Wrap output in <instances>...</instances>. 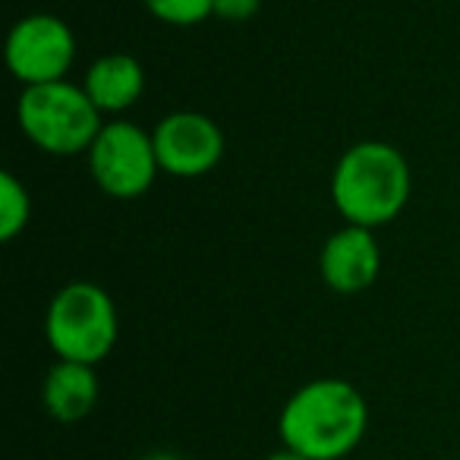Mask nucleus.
I'll return each mask as SVG.
<instances>
[{"mask_svg": "<svg viewBox=\"0 0 460 460\" xmlns=\"http://www.w3.org/2000/svg\"><path fill=\"white\" fill-rule=\"evenodd\" d=\"M117 306L104 288L73 281L54 294L45 315V338L58 359L98 366L117 344Z\"/></svg>", "mask_w": 460, "mask_h": 460, "instance_id": "obj_3", "label": "nucleus"}, {"mask_svg": "<svg viewBox=\"0 0 460 460\" xmlns=\"http://www.w3.org/2000/svg\"><path fill=\"white\" fill-rule=\"evenodd\" d=\"M76 60V35L60 16L32 13L7 35V66L26 89L60 83Z\"/></svg>", "mask_w": 460, "mask_h": 460, "instance_id": "obj_6", "label": "nucleus"}, {"mask_svg": "<svg viewBox=\"0 0 460 460\" xmlns=\"http://www.w3.org/2000/svg\"><path fill=\"white\" fill-rule=\"evenodd\" d=\"M369 429V403L344 378H315L288 397L278 416L284 447L306 460H344Z\"/></svg>", "mask_w": 460, "mask_h": 460, "instance_id": "obj_1", "label": "nucleus"}, {"mask_svg": "<svg viewBox=\"0 0 460 460\" xmlns=\"http://www.w3.org/2000/svg\"><path fill=\"white\" fill-rule=\"evenodd\" d=\"M378 269H382V252H378V240L369 227L347 224L322 246L319 271L322 281L334 294H359V290L372 288Z\"/></svg>", "mask_w": 460, "mask_h": 460, "instance_id": "obj_8", "label": "nucleus"}, {"mask_svg": "<svg viewBox=\"0 0 460 460\" xmlns=\"http://www.w3.org/2000/svg\"><path fill=\"white\" fill-rule=\"evenodd\" d=\"M98 394H102V385H98L95 366L66 363V359H58V366H51L41 385L45 413L66 426L85 420L95 410Z\"/></svg>", "mask_w": 460, "mask_h": 460, "instance_id": "obj_9", "label": "nucleus"}, {"mask_svg": "<svg viewBox=\"0 0 460 460\" xmlns=\"http://www.w3.org/2000/svg\"><path fill=\"white\" fill-rule=\"evenodd\" d=\"M262 0H215V16L227 22H246L259 13Z\"/></svg>", "mask_w": 460, "mask_h": 460, "instance_id": "obj_13", "label": "nucleus"}, {"mask_svg": "<svg viewBox=\"0 0 460 460\" xmlns=\"http://www.w3.org/2000/svg\"><path fill=\"white\" fill-rule=\"evenodd\" d=\"M16 117L22 133L48 155L89 152L104 127L102 111L92 104L83 85L66 79L26 89L16 104Z\"/></svg>", "mask_w": 460, "mask_h": 460, "instance_id": "obj_4", "label": "nucleus"}, {"mask_svg": "<svg viewBox=\"0 0 460 460\" xmlns=\"http://www.w3.org/2000/svg\"><path fill=\"white\" fill-rule=\"evenodd\" d=\"M265 460H306V457H303V454H296V451H290V447H281V451L269 454Z\"/></svg>", "mask_w": 460, "mask_h": 460, "instance_id": "obj_14", "label": "nucleus"}, {"mask_svg": "<svg viewBox=\"0 0 460 460\" xmlns=\"http://www.w3.org/2000/svg\"><path fill=\"white\" fill-rule=\"evenodd\" d=\"M142 460H183L180 454H173V451H152V454H146Z\"/></svg>", "mask_w": 460, "mask_h": 460, "instance_id": "obj_15", "label": "nucleus"}, {"mask_svg": "<svg viewBox=\"0 0 460 460\" xmlns=\"http://www.w3.org/2000/svg\"><path fill=\"white\" fill-rule=\"evenodd\" d=\"M332 199L347 224L382 227L410 199V164L388 142H357L341 155L332 173Z\"/></svg>", "mask_w": 460, "mask_h": 460, "instance_id": "obj_2", "label": "nucleus"}, {"mask_svg": "<svg viewBox=\"0 0 460 460\" xmlns=\"http://www.w3.org/2000/svg\"><path fill=\"white\" fill-rule=\"evenodd\" d=\"M142 4L167 26H196L215 16V0H142Z\"/></svg>", "mask_w": 460, "mask_h": 460, "instance_id": "obj_12", "label": "nucleus"}, {"mask_svg": "<svg viewBox=\"0 0 460 460\" xmlns=\"http://www.w3.org/2000/svg\"><path fill=\"white\" fill-rule=\"evenodd\" d=\"M92 180L111 199H136L152 190L158 177V152L155 139L142 127L127 120L104 123L98 139L89 148Z\"/></svg>", "mask_w": 460, "mask_h": 460, "instance_id": "obj_5", "label": "nucleus"}, {"mask_svg": "<svg viewBox=\"0 0 460 460\" xmlns=\"http://www.w3.org/2000/svg\"><path fill=\"white\" fill-rule=\"evenodd\" d=\"M161 171L173 177H202L224 158V133L211 117L196 111L167 114L152 133Z\"/></svg>", "mask_w": 460, "mask_h": 460, "instance_id": "obj_7", "label": "nucleus"}, {"mask_svg": "<svg viewBox=\"0 0 460 460\" xmlns=\"http://www.w3.org/2000/svg\"><path fill=\"white\" fill-rule=\"evenodd\" d=\"M32 215V199L29 190L16 180V173H0V240H16L26 230Z\"/></svg>", "mask_w": 460, "mask_h": 460, "instance_id": "obj_11", "label": "nucleus"}, {"mask_svg": "<svg viewBox=\"0 0 460 460\" xmlns=\"http://www.w3.org/2000/svg\"><path fill=\"white\" fill-rule=\"evenodd\" d=\"M83 89L102 114H120V111H129L142 98L146 70L129 54H104L89 66Z\"/></svg>", "mask_w": 460, "mask_h": 460, "instance_id": "obj_10", "label": "nucleus"}]
</instances>
